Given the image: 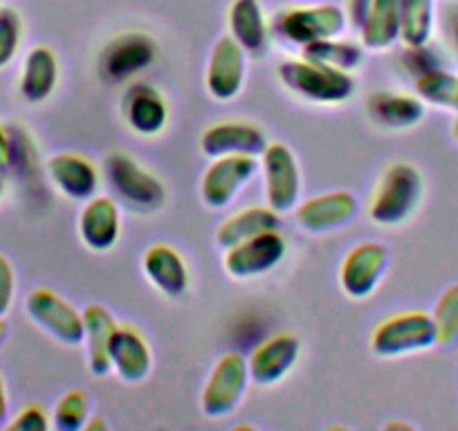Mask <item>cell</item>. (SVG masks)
Returning a JSON list of instances; mask_svg holds the SVG:
<instances>
[{"label":"cell","instance_id":"15","mask_svg":"<svg viewBox=\"0 0 458 431\" xmlns=\"http://www.w3.org/2000/svg\"><path fill=\"white\" fill-rule=\"evenodd\" d=\"M299 351L301 344L294 335L290 333H279V335L270 337L267 342H263L248 359L250 377H252L257 385L270 386L276 385L279 380H284L290 373V368L294 367L299 358Z\"/></svg>","mask_w":458,"mask_h":431},{"label":"cell","instance_id":"33","mask_svg":"<svg viewBox=\"0 0 458 431\" xmlns=\"http://www.w3.org/2000/svg\"><path fill=\"white\" fill-rule=\"evenodd\" d=\"M23 38V23L14 10L5 7L0 10V68H5L14 61Z\"/></svg>","mask_w":458,"mask_h":431},{"label":"cell","instance_id":"32","mask_svg":"<svg viewBox=\"0 0 458 431\" xmlns=\"http://www.w3.org/2000/svg\"><path fill=\"white\" fill-rule=\"evenodd\" d=\"M88 416H90L88 395L81 393V391H70L56 404L55 427L61 431H77L88 425Z\"/></svg>","mask_w":458,"mask_h":431},{"label":"cell","instance_id":"1","mask_svg":"<svg viewBox=\"0 0 458 431\" xmlns=\"http://www.w3.org/2000/svg\"><path fill=\"white\" fill-rule=\"evenodd\" d=\"M425 193L420 171L409 162H395L382 173L371 200V218L380 225H400L411 218Z\"/></svg>","mask_w":458,"mask_h":431},{"label":"cell","instance_id":"24","mask_svg":"<svg viewBox=\"0 0 458 431\" xmlns=\"http://www.w3.org/2000/svg\"><path fill=\"white\" fill-rule=\"evenodd\" d=\"M56 81H59V63L50 47H34L25 56L23 74H21V95L30 104H41L55 92Z\"/></svg>","mask_w":458,"mask_h":431},{"label":"cell","instance_id":"40","mask_svg":"<svg viewBox=\"0 0 458 431\" xmlns=\"http://www.w3.org/2000/svg\"><path fill=\"white\" fill-rule=\"evenodd\" d=\"M7 337V321L0 317V344H3V340Z\"/></svg>","mask_w":458,"mask_h":431},{"label":"cell","instance_id":"8","mask_svg":"<svg viewBox=\"0 0 458 431\" xmlns=\"http://www.w3.org/2000/svg\"><path fill=\"white\" fill-rule=\"evenodd\" d=\"M157 43L144 32H129L113 38L101 52L99 72L106 81L122 83L147 70L156 61Z\"/></svg>","mask_w":458,"mask_h":431},{"label":"cell","instance_id":"34","mask_svg":"<svg viewBox=\"0 0 458 431\" xmlns=\"http://www.w3.org/2000/svg\"><path fill=\"white\" fill-rule=\"evenodd\" d=\"M403 63L416 79L422 77V74L431 72V70L445 68L443 59H440L438 52H436L429 43H425V46L407 47V52H404L403 56Z\"/></svg>","mask_w":458,"mask_h":431},{"label":"cell","instance_id":"4","mask_svg":"<svg viewBox=\"0 0 458 431\" xmlns=\"http://www.w3.org/2000/svg\"><path fill=\"white\" fill-rule=\"evenodd\" d=\"M106 178L117 198L135 211L160 209L166 198L160 180L126 153H110L106 160Z\"/></svg>","mask_w":458,"mask_h":431},{"label":"cell","instance_id":"18","mask_svg":"<svg viewBox=\"0 0 458 431\" xmlns=\"http://www.w3.org/2000/svg\"><path fill=\"white\" fill-rule=\"evenodd\" d=\"M358 214V202L351 193L335 191L303 202L297 209V223L308 232H333L349 225Z\"/></svg>","mask_w":458,"mask_h":431},{"label":"cell","instance_id":"16","mask_svg":"<svg viewBox=\"0 0 458 431\" xmlns=\"http://www.w3.org/2000/svg\"><path fill=\"white\" fill-rule=\"evenodd\" d=\"M122 113H124L126 124H129L135 133L147 135V138L162 133L166 122H169L166 101L162 99L160 92L153 86H148V83H133V86L124 92Z\"/></svg>","mask_w":458,"mask_h":431},{"label":"cell","instance_id":"9","mask_svg":"<svg viewBox=\"0 0 458 431\" xmlns=\"http://www.w3.org/2000/svg\"><path fill=\"white\" fill-rule=\"evenodd\" d=\"M263 175L270 209L276 214L294 209L301 193V171L297 157L285 144H267L263 151Z\"/></svg>","mask_w":458,"mask_h":431},{"label":"cell","instance_id":"5","mask_svg":"<svg viewBox=\"0 0 458 431\" xmlns=\"http://www.w3.org/2000/svg\"><path fill=\"white\" fill-rule=\"evenodd\" d=\"M28 315L37 326H41L47 335L59 340L61 344L77 346L83 342L86 328H83V315L74 310L68 301L47 288H38L30 292Z\"/></svg>","mask_w":458,"mask_h":431},{"label":"cell","instance_id":"41","mask_svg":"<svg viewBox=\"0 0 458 431\" xmlns=\"http://www.w3.org/2000/svg\"><path fill=\"white\" fill-rule=\"evenodd\" d=\"M452 138L456 139V142H458V117H456V120H454V126H452Z\"/></svg>","mask_w":458,"mask_h":431},{"label":"cell","instance_id":"38","mask_svg":"<svg viewBox=\"0 0 458 431\" xmlns=\"http://www.w3.org/2000/svg\"><path fill=\"white\" fill-rule=\"evenodd\" d=\"M373 3L376 0H349V19L351 23L358 25V28H362L364 19H367V14L371 12Z\"/></svg>","mask_w":458,"mask_h":431},{"label":"cell","instance_id":"37","mask_svg":"<svg viewBox=\"0 0 458 431\" xmlns=\"http://www.w3.org/2000/svg\"><path fill=\"white\" fill-rule=\"evenodd\" d=\"M12 162H14V139L0 126V171L10 169Z\"/></svg>","mask_w":458,"mask_h":431},{"label":"cell","instance_id":"23","mask_svg":"<svg viewBox=\"0 0 458 431\" xmlns=\"http://www.w3.org/2000/svg\"><path fill=\"white\" fill-rule=\"evenodd\" d=\"M369 115L373 117L376 124L385 126V129H413L425 117V101L413 95L380 92V95L369 99Z\"/></svg>","mask_w":458,"mask_h":431},{"label":"cell","instance_id":"13","mask_svg":"<svg viewBox=\"0 0 458 431\" xmlns=\"http://www.w3.org/2000/svg\"><path fill=\"white\" fill-rule=\"evenodd\" d=\"M207 90L220 101L234 99L245 81V50L232 37H223L211 50Z\"/></svg>","mask_w":458,"mask_h":431},{"label":"cell","instance_id":"14","mask_svg":"<svg viewBox=\"0 0 458 431\" xmlns=\"http://www.w3.org/2000/svg\"><path fill=\"white\" fill-rule=\"evenodd\" d=\"M200 148L209 157L223 156H263L267 139L261 129L245 122H223L207 129L200 138Z\"/></svg>","mask_w":458,"mask_h":431},{"label":"cell","instance_id":"26","mask_svg":"<svg viewBox=\"0 0 458 431\" xmlns=\"http://www.w3.org/2000/svg\"><path fill=\"white\" fill-rule=\"evenodd\" d=\"M270 230H279V214L275 209H270V207L267 209L266 207H252V209L239 211L236 216L227 218L218 227L216 243L223 249H229Z\"/></svg>","mask_w":458,"mask_h":431},{"label":"cell","instance_id":"10","mask_svg":"<svg viewBox=\"0 0 458 431\" xmlns=\"http://www.w3.org/2000/svg\"><path fill=\"white\" fill-rule=\"evenodd\" d=\"M285 257V239L279 230L263 232L254 239L229 248L225 254V270L234 279H254L275 270Z\"/></svg>","mask_w":458,"mask_h":431},{"label":"cell","instance_id":"20","mask_svg":"<svg viewBox=\"0 0 458 431\" xmlns=\"http://www.w3.org/2000/svg\"><path fill=\"white\" fill-rule=\"evenodd\" d=\"M144 275L166 297H182L189 288L184 258L169 245H153L144 254Z\"/></svg>","mask_w":458,"mask_h":431},{"label":"cell","instance_id":"30","mask_svg":"<svg viewBox=\"0 0 458 431\" xmlns=\"http://www.w3.org/2000/svg\"><path fill=\"white\" fill-rule=\"evenodd\" d=\"M416 92L425 104L458 113V74L438 68L416 79Z\"/></svg>","mask_w":458,"mask_h":431},{"label":"cell","instance_id":"2","mask_svg":"<svg viewBox=\"0 0 458 431\" xmlns=\"http://www.w3.org/2000/svg\"><path fill=\"white\" fill-rule=\"evenodd\" d=\"M279 79L290 92L315 104H342L355 90V79L349 72L308 59L281 63Z\"/></svg>","mask_w":458,"mask_h":431},{"label":"cell","instance_id":"17","mask_svg":"<svg viewBox=\"0 0 458 431\" xmlns=\"http://www.w3.org/2000/svg\"><path fill=\"white\" fill-rule=\"evenodd\" d=\"M120 207L113 198H90L79 218V234L92 252H108L120 239Z\"/></svg>","mask_w":458,"mask_h":431},{"label":"cell","instance_id":"42","mask_svg":"<svg viewBox=\"0 0 458 431\" xmlns=\"http://www.w3.org/2000/svg\"><path fill=\"white\" fill-rule=\"evenodd\" d=\"M3 191H5V180H3V175H0V198H3Z\"/></svg>","mask_w":458,"mask_h":431},{"label":"cell","instance_id":"19","mask_svg":"<svg viewBox=\"0 0 458 431\" xmlns=\"http://www.w3.org/2000/svg\"><path fill=\"white\" fill-rule=\"evenodd\" d=\"M47 173L70 200H90L99 187V173L90 160L74 153H59L47 162Z\"/></svg>","mask_w":458,"mask_h":431},{"label":"cell","instance_id":"7","mask_svg":"<svg viewBox=\"0 0 458 431\" xmlns=\"http://www.w3.org/2000/svg\"><path fill=\"white\" fill-rule=\"evenodd\" d=\"M344 28H346V16L335 5L297 7L284 12L276 19V30L284 34V38L301 47L326 38H337Z\"/></svg>","mask_w":458,"mask_h":431},{"label":"cell","instance_id":"31","mask_svg":"<svg viewBox=\"0 0 458 431\" xmlns=\"http://www.w3.org/2000/svg\"><path fill=\"white\" fill-rule=\"evenodd\" d=\"M436 337L440 346H454L458 342V283L440 294L434 308Z\"/></svg>","mask_w":458,"mask_h":431},{"label":"cell","instance_id":"36","mask_svg":"<svg viewBox=\"0 0 458 431\" xmlns=\"http://www.w3.org/2000/svg\"><path fill=\"white\" fill-rule=\"evenodd\" d=\"M16 292V279L12 263L0 254V317H5L10 312L12 301H14Z\"/></svg>","mask_w":458,"mask_h":431},{"label":"cell","instance_id":"28","mask_svg":"<svg viewBox=\"0 0 458 431\" xmlns=\"http://www.w3.org/2000/svg\"><path fill=\"white\" fill-rule=\"evenodd\" d=\"M434 0H400V38L407 47L425 46L434 34Z\"/></svg>","mask_w":458,"mask_h":431},{"label":"cell","instance_id":"39","mask_svg":"<svg viewBox=\"0 0 458 431\" xmlns=\"http://www.w3.org/2000/svg\"><path fill=\"white\" fill-rule=\"evenodd\" d=\"M7 416V389L5 380H3V373H0V422L5 420Z\"/></svg>","mask_w":458,"mask_h":431},{"label":"cell","instance_id":"3","mask_svg":"<svg viewBox=\"0 0 458 431\" xmlns=\"http://www.w3.org/2000/svg\"><path fill=\"white\" fill-rule=\"evenodd\" d=\"M438 344L434 317L422 310L400 312L389 317L376 328L371 346L380 358H400V355L420 353Z\"/></svg>","mask_w":458,"mask_h":431},{"label":"cell","instance_id":"29","mask_svg":"<svg viewBox=\"0 0 458 431\" xmlns=\"http://www.w3.org/2000/svg\"><path fill=\"white\" fill-rule=\"evenodd\" d=\"M303 59L328 65V68L335 70H344V72H351V70L362 63L364 50L360 46H355V43L326 38V41H317L303 47Z\"/></svg>","mask_w":458,"mask_h":431},{"label":"cell","instance_id":"21","mask_svg":"<svg viewBox=\"0 0 458 431\" xmlns=\"http://www.w3.org/2000/svg\"><path fill=\"white\" fill-rule=\"evenodd\" d=\"M110 364L124 382H142L151 373V349L133 328H117L110 344Z\"/></svg>","mask_w":458,"mask_h":431},{"label":"cell","instance_id":"22","mask_svg":"<svg viewBox=\"0 0 458 431\" xmlns=\"http://www.w3.org/2000/svg\"><path fill=\"white\" fill-rule=\"evenodd\" d=\"M83 328H86V349H88V367L95 376H106L113 368L110 364V344L117 333V324L110 317L108 310L101 306H88L83 312Z\"/></svg>","mask_w":458,"mask_h":431},{"label":"cell","instance_id":"25","mask_svg":"<svg viewBox=\"0 0 458 431\" xmlns=\"http://www.w3.org/2000/svg\"><path fill=\"white\" fill-rule=\"evenodd\" d=\"M229 30L232 38L248 55H263L267 47V25L259 0H234L229 10Z\"/></svg>","mask_w":458,"mask_h":431},{"label":"cell","instance_id":"12","mask_svg":"<svg viewBox=\"0 0 458 431\" xmlns=\"http://www.w3.org/2000/svg\"><path fill=\"white\" fill-rule=\"evenodd\" d=\"M389 263V249L380 243H362L351 249L339 270L344 292L353 299H364L377 288Z\"/></svg>","mask_w":458,"mask_h":431},{"label":"cell","instance_id":"11","mask_svg":"<svg viewBox=\"0 0 458 431\" xmlns=\"http://www.w3.org/2000/svg\"><path fill=\"white\" fill-rule=\"evenodd\" d=\"M257 173V160L252 156H223L205 171L200 193L207 207L223 209L234 200L236 193Z\"/></svg>","mask_w":458,"mask_h":431},{"label":"cell","instance_id":"27","mask_svg":"<svg viewBox=\"0 0 458 431\" xmlns=\"http://www.w3.org/2000/svg\"><path fill=\"white\" fill-rule=\"evenodd\" d=\"M362 43L371 50H386L400 38V0H376L364 19Z\"/></svg>","mask_w":458,"mask_h":431},{"label":"cell","instance_id":"35","mask_svg":"<svg viewBox=\"0 0 458 431\" xmlns=\"http://www.w3.org/2000/svg\"><path fill=\"white\" fill-rule=\"evenodd\" d=\"M47 427H50V418H47V413L43 411V407H38V404H30V407H25L23 411H21L19 416H16L10 425H7V429L10 431H46Z\"/></svg>","mask_w":458,"mask_h":431},{"label":"cell","instance_id":"6","mask_svg":"<svg viewBox=\"0 0 458 431\" xmlns=\"http://www.w3.org/2000/svg\"><path fill=\"white\" fill-rule=\"evenodd\" d=\"M248 377L250 368L243 355L229 353L220 358L207 380L205 391H202V411L211 418L227 416L229 411H234L248 389Z\"/></svg>","mask_w":458,"mask_h":431}]
</instances>
